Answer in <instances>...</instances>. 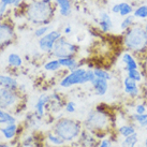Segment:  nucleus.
<instances>
[{"mask_svg":"<svg viewBox=\"0 0 147 147\" xmlns=\"http://www.w3.org/2000/svg\"><path fill=\"white\" fill-rule=\"evenodd\" d=\"M18 94L15 90L1 87L0 88V109L1 110H11L18 104Z\"/></svg>","mask_w":147,"mask_h":147,"instance_id":"obj_7","label":"nucleus"},{"mask_svg":"<svg viewBox=\"0 0 147 147\" xmlns=\"http://www.w3.org/2000/svg\"><path fill=\"white\" fill-rule=\"evenodd\" d=\"M7 8H8V5H5V4L0 3V17L2 16V15L4 14V12L7 11Z\"/></svg>","mask_w":147,"mask_h":147,"instance_id":"obj_38","label":"nucleus"},{"mask_svg":"<svg viewBox=\"0 0 147 147\" xmlns=\"http://www.w3.org/2000/svg\"><path fill=\"white\" fill-rule=\"evenodd\" d=\"M134 22H135V17L133 14L128 15V16H126V17H123V20L120 22V25H119L120 31H123V32L127 31L132 25H134Z\"/></svg>","mask_w":147,"mask_h":147,"instance_id":"obj_22","label":"nucleus"},{"mask_svg":"<svg viewBox=\"0 0 147 147\" xmlns=\"http://www.w3.org/2000/svg\"><path fill=\"white\" fill-rule=\"evenodd\" d=\"M131 119L132 121L135 123H138L140 127L142 128H147V113H144V114H134L131 115Z\"/></svg>","mask_w":147,"mask_h":147,"instance_id":"obj_24","label":"nucleus"},{"mask_svg":"<svg viewBox=\"0 0 147 147\" xmlns=\"http://www.w3.org/2000/svg\"><path fill=\"white\" fill-rule=\"evenodd\" d=\"M59 69H61V65L58 61V59H52V60H49L46 63H44V70H46V71L55 72Z\"/></svg>","mask_w":147,"mask_h":147,"instance_id":"obj_26","label":"nucleus"},{"mask_svg":"<svg viewBox=\"0 0 147 147\" xmlns=\"http://www.w3.org/2000/svg\"><path fill=\"white\" fill-rule=\"evenodd\" d=\"M127 76L138 83H141L143 81V74H142V72L139 69H133L127 71Z\"/></svg>","mask_w":147,"mask_h":147,"instance_id":"obj_28","label":"nucleus"},{"mask_svg":"<svg viewBox=\"0 0 147 147\" xmlns=\"http://www.w3.org/2000/svg\"><path fill=\"white\" fill-rule=\"evenodd\" d=\"M17 129H18V127L16 123H10V125H7V127L1 128L0 131L7 140H12L16 135Z\"/></svg>","mask_w":147,"mask_h":147,"instance_id":"obj_18","label":"nucleus"},{"mask_svg":"<svg viewBox=\"0 0 147 147\" xmlns=\"http://www.w3.org/2000/svg\"><path fill=\"white\" fill-rule=\"evenodd\" d=\"M144 29H145V31H146V33H147V23L144 25Z\"/></svg>","mask_w":147,"mask_h":147,"instance_id":"obj_45","label":"nucleus"},{"mask_svg":"<svg viewBox=\"0 0 147 147\" xmlns=\"http://www.w3.org/2000/svg\"><path fill=\"white\" fill-rule=\"evenodd\" d=\"M0 86L4 87V88H9V89L16 90L18 88V83L12 76L0 74Z\"/></svg>","mask_w":147,"mask_h":147,"instance_id":"obj_17","label":"nucleus"},{"mask_svg":"<svg viewBox=\"0 0 147 147\" xmlns=\"http://www.w3.org/2000/svg\"><path fill=\"white\" fill-rule=\"evenodd\" d=\"M15 118L8 112H3V114L0 115V125H10V123H15Z\"/></svg>","mask_w":147,"mask_h":147,"instance_id":"obj_30","label":"nucleus"},{"mask_svg":"<svg viewBox=\"0 0 147 147\" xmlns=\"http://www.w3.org/2000/svg\"><path fill=\"white\" fill-rule=\"evenodd\" d=\"M144 147H147V135H146V139H145V146Z\"/></svg>","mask_w":147,"mask_h":147,"instance_id":"obj_46","label":"nucleus"},{"mask_svg":"<svg viewBox=\"0 0 147 147\" xmlns=\"http://www.w3.org/2000/svg\"><path fill=\"white\" fill-rule=\"evenodd\" d=\"M123 91L125 94H127L130 98H138L140 96V87L139 83L131 80L128 76L123 78Z\"/></svg>","mask_w":147,"mask_h":147,"instance_id":"obj_10","label":"nucleus"},{"mask_svg":"<svg viewBox=\"0 0 147 147\" xmlns=\"http://www.w3.org/2000/svg\"><path fill=\"white\" fill-rule=\"evenodd\" d=\"M94 78H96V75L94 73V69H87L86 71V83H92Z\"/></svg>","mask_w":147,"mask_h":147,"instance_id":"obj_33","label":"nucleus"},{"mask_svg":"<svg viewBox=\"0 0 147 147\" xmlns=\"http://www.w3.org/2000/svg\"><path fill=\"white\" fill-rule=\"evenodd\" d=\"M97 147H113V144H112V141L110 139L104 138V139L101 140L100 144Z\"/></svg>","mask_w":147,"mask_h":147,"instance_id":"obj_35","label":"nucleus"},{"mask_svg":"<svg viewBox=\"0 0 147 147\" xmlns=\"http://www.w3.org/2000/svg\"><path fill=\"white\" fill-rule=\"evenodd\" d=\"M123 47L135 55L147 54V33L144 26L141 24L132 25L127 31L123 32Z\"/></svg>","mask_w":147,"mask_h":147,"instance_id":"obj_1","label":"nucleus"},{"mask_svg":"<svg viewBox=\"0 0 147 147\" xmlns=\"http://www.w3.org/2000/svg\"><path fill=\"white\" fill-rule=\"evenodd\" d=\"M71 32H72V27L70 25H67L65 27V29H63V33L65 34H70Z\"/></svg>","mask_w":147,"mask_h":147,"instance_id":"obj_39","label":"nucleus"},{"mask_svg":"<svg viewBox=\"0 0 147 147\" xmlns=\"http://www.w3.org/2000/svg\"><path fill=\"white\" fill-rule=\"evenodd\" d=\"M131 1H133V2H141V1H144V0H131Z\"/></svg>","mask_w":147,"mask_h":147,"instance_id":"obj_44","label":"nucleus"},{"mask_svg":"<svg viewBox=\"0 0 147 147\" xmlns=\"http://www.w3.org/2000/svg\"><path fill=\"white\" fill-rule=\"evenodd\" d=\"M51 96L49 94H41L40 98L38 99L37 103L34 105V110H36V114L39 116V117H42L45 113V106L47 105L51 101Z\"/></svg>","mask_w":147,"mask_h":147,"instance_id":"obj_14","label":"nucleus"},{"mask_svg":"<svg viewBox=\"0 0 147 147\" xmlns=\"http://www.w3.org/2000/svg\"><path fill=\"white\" fill-rule=\"evenodd\" d=\"M42 1H44V2H47V3H52V1H53V0H42Z\"/></svg>","mask_w":147,"mask_h":147,"instance_id":"obj_43","label":"nucleus"},{"mask_svg":"<svg viewBox=\"0 0 147 147\" xmlns=\"http://www.w3.org/2000/svg\"><path fill=\"white\" fill-rule=\"evenodd\" d=\"M91 86L94 88V94L101 97V96L106 94L107 90H109V81L103 80V78H96L91 83Z\"/></svg>","mask_w":147,"mask_h":147,"instance_id":"obj_12","label":"nucleus"},{"mask_svg":"<svg viewBox=\"0 0 147 147\" xmlns=\"http://www.w3.org/2000/svg\"><path fill=\"white\" fill-rule=\"evenodd\" d=\"M94 75H96V78H103V80H106V81H111V80L113 78L112 74H111L107 70L103 69V68L94 67Z\"/></svg>","mask_w":147,"mask_h":147,"instance_id":"obj_25","label":"nucleus"},{"mask_svg":"<svg viewBox=\"0 0 147 147\" xmlns=\"http://www.w3.org/2000/svg\"><path fill=\"white\" fill-rule=\"evenodd\" d=\"M86 71L87 69H84L82 67H80L73 71H70L69 74H67L65 78H62L59 84L63 88L86 84Z\"/></svg>","mask_w":147,"mask_h":147,"instance_id":"obj_6","label":"nucleus"},{"mask_svg":"<svg viewBox=\"0 0 147 147\" xmlns=\"http://www.w3.org/2000/svg\"><path fill=\"white\" fill-rule=\"evenodd\" d=\"M51 30H52V26H49V25H42V26H39L34 30V36L40 39L43 36H45L46 33H49Z\"/></svg>","mask_w":147,"mask_h":147,"instance_id":"obj_29","label":"nucleus"},{"mask_svg":"<svg viewBox=\"0 0 147 147\" xmlns=\"http://www.w3.org/2000/svg\"><path fill=\"white\" fill-rule=\"evenodd\" d=\"M111 12L113 13V14H119V2L117 3H114L112 5V8H111Z\"/></svg>","mask_w":147,"mask_h":147,"instance_id":"obj_36","label":"nucleus"},{"mask_svg":"<svg viewBox=\"0 0 147 147\" xmlns=\"http://www.w3.org/2000/svg\"><path fill=\"white\" fill-rule=\"evenodd\" d=\"M121 61L125 65V68L123 70L125 71H129V70H133V69H139V62L136 60V58L133 56L132 53H129V52H125V53L121 55Z\"/></svg>","mask_w":147,"mask_h":147,"instance_id":"obj_13","label":"nucleus"},{"mask_svg":"<svg viewBox=\"0 0 147 147\" xmlns=\"http://www.w3.org/2000/svg\"><path fill=\"white\" fill-rule=\"evenodd\" d=\"M58 61L61 65V68H67L69 71L78 69L81 67V63L75 59L74 57H65V58H58Z\"/></svg>","mask_w":147,"mask_h":147,"instance_id":"obj_16","label":"nucleus"},{"mask_svg":"<svg viewBox=\"0 0 147 147\" xmlns=\"http://www.w3.org/2000/svg\"><path fill=\"white\" fill-rule=\"evenodd\" d=\"M86 130L90 132H106L114 127V120L112 115L105 110H102L100 106L97 110L88 113L85 119Z\"/></svg>","mask_w":147,"mask_h":147,"instance_id":"obj_3","label":"nucleus"},{"mask_svg":"<svg viewBox=\"0 0 147 147\" xmlns=\"http://www.w3.org/2000/svg\"><path fill=\"white\" fill-rule=\"evenodd\" d=\"M136 114H144V113H147V106L146 104L144 103H138L135 105V112Z\"/></svg>","mask_w":147,"mask_h":147,"instance_id":"obj_32","label":"nucleus"},{"mask_svg":"<svg viewBox=\"0 0 147 147\" xmlns=\"http://www.w3.org/2000/svg\"><path fill=\"white\" fill-rule=\"evenodd\" d=\"M21 2H22V0H15V2H14V7H18L20 4H21Z\"/></svg>","mask_w":147,"mask_h":147,"instance_id":"obj_41","label":"nucleus"},{"mask_svg":"<svg viewBox=\"0 0 147 147\" xmlns=\"http://www.w3.org/2000/svg\"><path fill=\"white\" fill-rule=\"evenodd\" d=\"M139 143V134L135 132L133 134L126 136L121 142V147H135Z\"/></svg>","mask_w":147,"mask_h":147,"instance_id":"obj_23","label":"nucleus"},{"mask_svg":"<svg viewBox=\"0 0 147 147\" xmlns=\"http://www.w3.org/2000/svg\"><path fill=\"white\" fill-rule=\"evenodd\" d=\"M61 32L58 30H51L49 33L39 39V47L43 53L52 54L55 43L61 38Z\"/></svg>","mask_w":147,"mask_h":147,"instance_id":"obj_8","label":"nucleus"},{"mask_svg":"<svg viewBox=\"0 0 147 147\" xmlns=\"http://www.w3.org/2000/svg\"><path fill=\"white\" fill-rule=\"evenodd\" d=\"M81 123L70 118L59 119L54 126V133L59 135L65 142H71L81 135Z\"/></svg>","mask_w":147,"mask_h":147,"instance_id":"obj_4","label":"nucleus"},{"mask_svg":"<svg viewBox=\"0 0 147 147\" xmlns=\"http://www.w3.org/2000/svg\"><path fill=\"white\" fill-rule=\"evenodd\" d=\"M133 11H134V8L133 5L127 1H121L119 2V16L120 17H126L128 15H131L133 14Z\"/></svg>","mask_w":147,"mask_h":147,"instance_id":"obj_19","label":"nucleus"},{"mask_svg":"<svg viewBox=\"0 0 147 147\" xmlns=\"http://www.w3.org/2000/svg\"><path fill=\"white\" fill-rule=\"evenodd\" d=\"M3 112H4V111H2V110H1V109H0V115H2V114H3Z\"/></svg>","mask_w":147,"mask_h":147,"instance_id":"obj_47","label":"nucleus"},{"mask_svg":"<svg viewBox=\"0 0 147 147\" xmlns=\"http://www.w3.org/2000/svg\"><path fill=\"white\" fill-rule=\"evenodd\" d=\"M135 20H147V3L139 4L133 11Z\"/></svg>","mask_w":147,"mask_h":147,"instance_id":"obj_20","label":"nucleus"},{"mask_svg":"<svg viewBox=\"0 0 147 147\" xmlns=\"http://www.w3.org/2000/svg\"><path fill=\"white\" fill-rule=\"evenodd\" d=\"M58 7L60 15L63 17H68L72 13V2L71 0H54Z\"/></svg>","mask_w":147,"mask_h":147,"instance_id":"obj_15","label":"nucleus"},{"mask_svg":"<svg viewBox=\"0 0 147 147\" xmlns=\"http://www.w3.org/2000/svg\"><path fill=\"white\" fill-rule=\"evenodd\" d=\"M144 60H143V68H144V71H145V74H146L147 76V54L146 55H144Z\"/></svg>","mask_w":147,"mask_h":147,"instance_id":"obj_40","label":"nucleus"},{"mask_svg":"<svg viewBox=\"0 0 147 147\" xmlns=\"http://www.w3.org/2000/svg\"><path fill=\"white\" fill-rule=\"evenodd\" d=\"M8 62L10 65H12V67H15V68H18V67H21L23 65V60H22V57L20 55H17V54H10L8 57Z\"/></svg>","mask_w":147,"mask_h":147,"instance_id":"obj_27","label":"nucleus"},{"mask_svg":"<svg viewBox=\"0 0 147 147\" xmlns=\"http://www.w3.org/2000/svg\"><path fill=\"white\" fill-rule=\"evenodd\" d=\"M47 140H49L51 143L56 146H60L62 144H65V140H62L59 135H57L56 133H49L47 134Z\"/></svg>","mask_w":147,"mask_h":147,"instance_id":"obj_31","label":"nucleus"},{"mask_svg":"<svg viewBox=\"0 0 147 147\" xmlns=\"http://www.w3.org/2000/svg\"><path fill=\"white\" fill-rule=\"evenodd\" d=\"M55 13L53 4L42 0H34L27 7L26 16L33 25H49Z\"/></svg>","mask_w":147,"mask_h":147,"instance_id":"obj_2","label":"nucleus"},{"mask_svg":"<svg viewBox=\"0 0 147 147\" xmlns=\"http://www.w3.org/2000/svg\"><path fill=\"white\" fill-rule=\"evenodd\" d=\"M0 147H11L8 144H0Z\"/></svg>","mask_w":147,"mask_h":147,"instance_id":"obj_42","label":"nucleus"},{"mask_svg":"<svg viewBox=\"0 0 147 147\" xmlns=\"http://www.w3.org/2000/svg\"><path fill=\"white\" fill-rule=\"evenodd\" d=\"M117 131H118L119 135L126 138V136H129V135L135 133V132H136V129H135V127L133 126L132 123H126V125H121V126L117 129Z\"/></svg>","mask_w":147,"mask_h":147,"instance_id":"obj_21","label":"nucleus"},{"mask_svg":"<svg viewBox=\"0 0 147 147\" xmlns=\"http://www.w3.org/2000/svg\"><path fill=\"white\" fill-rule=\"evenodd\" d=\"M14 29L8 23H0V47L10 44L14 39Z\"/></svg>","mask_w":147,"mask_h":147,"instance_id":"obj_9","label":"nucleus"},{"mask_svg":"<svg viewBox=\"0 0 147 147\" xmlns=\"http://www.w3.org/2000/svg\"><path fill=\"white\" fill-rule=\"evenodd\" d=\"M97 22H98V26L100 30L104 33L111 32V30L114 28V23L112 21V17L109 13L101 12Z\"/></svg>","mask_w":147,"mask_h":147,"instance_id":"obj_11","label":"nucleus"},{"mask_svg":"<svg viewBox=\"0 0 147 147\" xmlns=\"http://www.w3.org/2000/svg\"><path fill=\"white\" fill-rule=\"evenodd\" d=\"M15 2V0H0V3L5 4V5H13Z\"/></svg>","mask_w":147,"mask_h":147,"instance_id":"obj_37","label":"nucleus"},{"mask_svg":"<svg viewBox=\"0 0 147 147\" xmlns=\"http://www.w3.org/2000/svg\"><path fill=\"white\" fill-rule=\"evenodd\" d=\"M80 51V46L75 43L68 41L65 37H61L55 43L52 51L53 56L57 58L74 57Z\"/></svg>","mask_w":147,"mask_h":147,"instance_id":"obj_5","label":"nucleus"},{"mask_svg":"<svg viewBox=\"0 0 147 147\" xmlns=\"http://www.w3.org/2000/svg\"><path fill=\"white\" fill-rule=\"evenodd\" d=\"M65 110L67 113H74L75 111H76V105H75V103L73 101H69V102L65 104Z\"/></svg>","mask_w":147,"mask_h":147,"instance_id":"obj_34","label":"nucleus"}]
</instances>
